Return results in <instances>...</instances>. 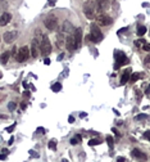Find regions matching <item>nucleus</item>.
<instances>
[{"label":"nucleus","instance_id":"1","mask_svg":"<svg viewBox=\"0 0 150 162\" xmlns=\"http://www.w3.org/2000/svg\"><path fill=\"white\" fill-rule=\"evenodd\" d=\"M99 10H98V7H96V3L92 1V0H89L83 4V13H85L86 18L87 20H94L98 14H99Z\"/></svg>","mask_w":150,"mask_h":162},{"label":"nucleus","instance_id":"2","mask_svg":"<svg viewBox=\"0 0 150 162\" xmlns=\"http://www.w3.org/2000/svg\"><path fill=\"white\" fill-rule=\"evenodd\" d=\"M86 39L87 40H91L92 43H100V41L103 40V34H101V31H100V28L96 26V24H92L91 26V32H90V35H87L86 36Z\"/></svg>","mask_w":150,"mask_h":162},{"label":"nucleus","instance_id":"3","mask_svg":"<svg viewBox=\"0 0 150 162\" xmlns=\"http://www.w3.org/2000/svg\"><path fill=\"white\" fill-rule=\"evenodd\" d=\"M40 50H41V54L44 57L49 55L51 53V44H50V40L46 36H44L42 40L40 41Z\"/></svg>","mask_w":150,"mask_h":162},{"label":"nucleus","instance_id":"4","mask_svg":"<svg viewBox=\"0 0 150 162\" xmlns=\"http://www.w3.org/2000/svg\"><path fill=\"white\" fill-rule=\"evenodd\" d=\"M44 23H45V27L49 30V31H54V30L58 27V18H56L54 14H50V16H48V17L45 18Z\"/></svg>","mask_w":150,"mask_h":162},{"label":"nucleus","instance_id":"5","mask_svg":"<svg viewBox=\"0 0 150 162\" xmlns=\"http://www.w3.org/2000/svg\"><path fill=\"white\" fill-rule=\"evenodd\" d=\"M114 58H116V64H114V68H116V70L123 64H128V58H127V57L124 55V53H122V51H116Z\"/></svg>","mask_w":150,"mask_h":162},{"label":"nucleus","instance_id":"6","mask_svg":"<svg viewBox=\"0 0 150 162\" xmlns=\"http://www.w3.org/2000/svg\"><path fill=\"white\" fill-rule=\"evenodd\" d=\"M30 55V49L28 46H22V48L18 50V54L15 55V61L17 62H24L28 59Z\"/></svg>","mask_w":150,"mask_h":162},{"label":"nucleus","instance_id":"7","mask_svg":"<svg viewBox=\"0 0 150 162\" xmlns=\"http://www.w3.org/2000/svg\"><path fill=\"white\" fill-rule=\"evenodd\" d=\"M95 18H96V23L100 24V26H109L112 23V18L107 14H103V13L98 14Z\"/></svg>","mask_w":150,"mask_h":162},{"label":"nucleus","instance_id":"8","mask_svg":"<svg viewBox=\"0 0 150 162\" xmlns=\"http://www.w3.org/2000/svg\"><path fill=\"white\" fill-rule=\"evenodd\" d=\"M18 37V31H15V30H13V31H8L4 34V36H3V39L7 44H12L14 43V40H17Z\"/></svg>","mask_w":150,"mask_h":162},{"label":"nucleus","instance_id":"9","mask_svg":"<svg viewBox=\"0 0 150 162\" xmlns=\"http://www.w3.org/2000/svg\"><path fill=\"white\" fill-rule=\"evenodd\" d=\"M73 39H75V44H76V49H78L81 46L82 43V28H76L75 30V35H73Z\"/></svg>","mask_w":150,"mask_h":162},{"label":"nucleus","instance_id":"10","mask_svg":"<svg viewBox=\"0 0 150 162\" xmlns=\"http://www.w3.org/2000/svg\"><path fill=\"white\" fill-rule=\"evenodd\" d=\"M131 154H132V157H133V158H136V160H139V161H146V156L144 154V153L141 152L140 149H137V148L132 149Z\"/></svg>","mask_w":150,"mask_h":162},{"label":"nucleus","instance_id":"11","mask_svg":"<svg viewBox=\"0 0 150 162\" xmlns=\"http://www.w3.org/2000/svg\"><path fill=\"white\" fill-rule=\"evenodd\" d=\"M39 41H37L36 39H34L32 40V43H31V55L34 57V58H37V55H39Z\"/></svg>","mask_w":150,"mask_h":162},{"label":"nucleus","instance_id":"12","mask_svg":"<svg viewBox=\"0 0 150 162\" xmlns=\"http://www.w3.org/2000/svg\"><path fill=\"white\" fill-rule=\"evenodd\" d=\"M65 45H67L68 50H75L76 49V44H75V39H73V35L65 37Z\"/></svg>","mask_w":150,"mask_h":162},{"label":"nucleus","instance_id":"13","mask_svg":"<svg viewBox=\"0 0 150 162\" xmlns=\"http://www.w3.org/2000/svg\"><path fill=\"white\" fill-rule=\"evenodd\" d=\"M131 68H127V70L123 71V73H122V77H121V82L119 84L121 85H126L127 81H130V76H131Z\"/></svg>","mask_w":150,"mask_h":162},{"label":"nucleus","instance_id":"14","mask_svg":"<svg viewBox=\"0 0 150 162\" xmlns=\"http://www.w3.org/2000/svg\"><path fill=\"white\" fill-rule=\"evenodd\" d=\"M12 20V14L10 13H3V16L0 17V26H7Z\"/></svg>","mask_w":150,"mask_h":162},{"label":"nucleus","instance_id":"15","mask_svg":"<svg viewBox=\"0 0 150 162\" xmlns=\"http://www.w3.org/2000/svg\"><path fill=\"white\" fill-rule=\"evenodd\" d=\"M96 7H98V10H99V14H100V10H107V9H108V3H107V0H98Z\"/></svg>","mask_w":150,"mask_h":162},{"label":"nucleus","instance_id":"16","mask_svg":"<svg viewBox=\"0 0 150 162\" xmlns=\"http://www.w3.org/2000/svg\"><path fill=\"white\" fill-rule=\"evenodd\" d=\"M62 30H63L64 32H72L75 28H73V24L71 23L69 21H64V22H63V27H62Z\"/></svg>","mask_w":150,"mask_h":162},{"label":"nucleus","instance_id":"17","mask_svg":"<svg viewBox=\"0 0 150 162\" xmlns=\"http://www.w3.org/2000/svg\"><path fill=\"white\" fill-rule=\"evenodd\" d=\"M9 57H10L9 51H4V53L0 55V63H1V64H7V62L9 61Z\"/></svg>","mask_w":150,"mask_h":162},{"label":"nucleus","instance_id":"18","mask_svg":"<svg viewBox=\"0 0 150 162\" xmlns=\"http://www.w3.org/2000/svg\"><path fill=\"white\" fill-rule=\"evenodd\" d=\"M142 73H139V72H135V73H131V76H130V81L131 82H136L139 80V79H141L142 77Z\"/></svg>","mask_w":150,"mask_h":162},{"label":"nucleus","instance_id":"19","mask_svg":"<svg viewBox=\"0 0 150 162\" xmlns=\"http://www.w3.org/2000/svg\"><path fill=\"white\" fill-rule=\"evenodd\" d=\"M136 32H137L139 36H144V35L146 34V27H145V26H141V24H139V26H137V31H136Z\"/></svg>","mask_w":150,"mask_h":162},{"label":"nucleus","instance_id":"20","mask_svg":"<svg viewBox=\"0 0 150 162\" xmlns=\"http://www.w3.org/2000/svg\"><path fill=\"white\" fill-rule=\"evenodd\" d=\"M51 90H53L54 93L60 91V90H62V84H60V82H55V84H53V85H51Z\"/></svg>","mask_w":150,"mask_h":162},{"label":"nucleus","instance_id":"21","mask_svg":"<svg viewBox=\"0 0 150 162\" xmlns=\"http://www.w3.org/2000/svg\"><path fill=\"white\" fill-rule=\"evenodd\" d=\"M48 147H49V149H51V150H56V140L55 139H51V140L48 143Z\"/></svg>","mask_w":150,"mask_h":162},{"label":"nucleus","instance_id":"22","mask_svg":"<svg viewBox=\"0 0 150 162\" xmlns=\"http://www.w3.org/2000/svg\"><path fill=\"white\" fill-rule=\"evenodd\" d=\"M81 139H82V136H81V135H76L75 138H72V139H71V144H72V145L78 144V143L81 142Z\"/></svg>","mask_w":150,"mask_h":162},{"label":"nucleus","instance_id":"23","mask_svg":"<svg viewBox=\"0 0 150 162\" xmlns=\"http://www.w3.org/2000/svg\"><path fill=\"white\" fill-rule=\"evenodd\" d=\"M100 139L99 138H95V139H90L89 140V145L90 147H94V145H98V144H100Z\"/></svg>","mask_w":150,"mask_h":162},{"label":"nucleus","instance_id":"24","mask_svg":"<svg viewBox=\"0 0 150 162\" xmlns=\"http://www.w3.org/2000/svg\"><path fill=\"white\" fill-rule=\"evenodd\" d=\"M105 140H107V143H108V145L110 148H113L114 147V140H113V138H112L110 135H107V138H105Z\"/></svg>","mask_w":150,"mask_h":162},{"label":"nucleus","instance_id":"25","mask_svg":"<svg viewBox=\"0 0 150 162\" xmlns=\"http://www.w3.org/2000/svg\"><path fill=\"white\" fill-rule=\"evenodd\" d=\"M15 108H17V103H15V102H9V103H8V109H9V111H14Z\"/></svg>","mask_w":150,"mask_h":162},{"label":"nucleus","instance_id":"26","mask_svg":"<svg viewBox=\"0 0 150 162\" xmlns=\"http://www.w3.org/2000/svg\"><path fill=\"white\" fill-rule=\"evenodd\" d=\"M63 41H64V37H63V35H58V40H56V45L58 46H62L63 45Z\"/></svg>","mask_w":150,"mask_h":162},{"label":"nucleus","instance_id":"27","mask_svg":"<svg viewBox=\"0 0 150 162\" xmlns=\"http://www.w3.org/2000/svg\"><path fill=\"white\" fill-rule=\"evenodd\" d=\"M136 46H144L146 44V41L144 40V39H139V40H136Z\"/></svg>","mask_w":150,"mask_h":162},{"label":"nucleus","instance_id":"28","mask_svg":"<svg viewBox=\"0 0 150 162\" xmlns=\"http://www.w3.org/2000/svg\"><path fill=\"white\" fill-rule=\"evenodd\" d=\"M144 66H145L146 68H150V55H148L145 58V61H144Z\"/></svg>","mask_w":150,"mask_h":162},{"label":"nucleus","instance_id":"29","mask_svg":"<svg viewBox=\"0 0 150 162\" xmlns=\"http://www.w3.org/2000/svg\"><path fill=\"white\" fill-rule=\"evenodd\" d=\"M149 119V116L148 115H139V116H136V120H148Z\"/></svg>","mask_w":150,"mask_h":162},{"label":"nucleus","instance_id":"30","mask_svg":"<svg viewBox=\"0 0 150 162\" xmlns=\"http://www.w3.org/2000/svg\"><path fill=\"white\" fill-rule=\"evenodd\" d=\"M144 138L148 139V140H150V130H148V131H145V133H144Z\"/></svg>","mask_w":150,"mask_h":162},{"label":"nucleus","instance_id":"31","mask_svg":"<svg viewBox=\"0 0 150 162\" xmlns=\"http://www.w3.org/2000/svg\"><path fill=\"white\" fill-rule=\"evenodd\" d=\"M142 49H144V50H145V51H150V44H148V43H146L145 45L142 46Z\"/></svg>","mask_w":150,"mask_h":162},{"label":"nucleus","instance_id":"32","mask_svg":"<svg viewBox=\"0 0 150 162\" xmlns=\"http://www.w3.org/2000/svg\"><path fill=\"white\" fill-rule=\"evenodd\" d=\"M14 129H15V123H13L12 126H9V127L7 129V131H8V133H12V131L14 130Z\"/></svg>","mask_w":150,"mask_h":162},{"label":"nucleus","instance_id":"33","mask_svg":"<svg viewBox=\"0 0 150 162\" xmlns=\"http://www.w3.org/2000/svg\"><path fill=\"white\" fill-rule=\"evenodd\" d=\"M136 97H137V100L141 99V97H142V94L140 93V90H136Z\"/></svg>","mask_w":150,"mask_h":162},{"label":"nucleus","instance_id":"34","mask_svg":"<svg viewBox=\"0 0 150 162\" xmlns=\"http://www.w3.org/2000/svg\"><path fill=\"white\" fill-rule=\"evenodd\" d=\"M68 122H69V123H73V122H75V117H73V116H69V117H68Z\"/></svg>","mask_w":150,"mask_h":162},{"label":"nucleus","instance_id":"35","mask_svg":"<svg viewBox=\"0 0 150 162\" xmlns=\"http://www.w3.org/2000/svg\"><path fill=\"white\" fill-rule=\"evenodd\" d=\"M37 133H40V134H45V129H44V127H39V129H37Z\"/></svg>","mask_w":150,"mask_h":162},{"label":"nucleus","instance_id":"36","mask_svg":"<svg viewBox=\"0 0 150 162\" xmlns=\"http://www.w3.org/2000/svg\"><path fill=\"white\" fill-rule=\"evenodd\" d=\"M117 162H126V158L124 157H118L117 158Z\"/></svg>","mask_w":150,"mask_h":162},{"label":"nucleus","instance_id":"37","mask_svg":"<svg viewBox=\"0 0 150 162\" xmlns=\"http://www.w3.org/2000/svg\"><path fill=\"white\" fill-rule=\"evenodd\" d=\"M28 153H31V156H32V157H39V156L36 154V152H35V150H30Z\"/></svg>","mask_w":150,"mask_h":162},{"label":"nucleus","instance_id":"38","mask_svg":"<svg viewBox=\"0 0 150 162\" xmlns=\"http://www.w3.org/2000/svg\"><path fill=\"white\" fill-rule=\"evenodd\" d=\"M23 95H24L26 98H30V91H28V90H26V91L23 93Z\"/></svg>","mask_w":150,"mask_h":162},{"label":"nucleus","instance_id":"39","mask_svg":"<svg viewBox=\"0 0 150 162\" xmlns=\"http://www.w3.org/2000/svg\"><path fill=\"white\" fill-rule=\"evenodd\" d=\"M55 3H56V0H49V5H51V7H53Z\"/></svg>","mask_w":150,"mask_h":162},{"label":"nucleus","instance_id":"40","mask_svg":"<svg viewBox=\"0 0 150 162\" xmlns=\"http://www.w3.org/2000/svg\"><path fill=\"white\" fill-rule=\"evenodd\" d=\"M44 63H45V64H50V59L45 58V59H44Z\"/></svg>","mask_w":150,"mask_h":162},{"label":"nucleus","instance_id":"41","mask_svg":"<svg viewBox=\"0 0 150 162\" xmlns=\"http://www.w3.org/2000/svg\"><path fill=\"white\" fill-rule=\"evenodd\" d=\"M112 131H113V133H116V135H117V136H119V133L117 131V129H116V127H113V129H112Z\"/></svg>","mask_w":150,"mask_h":162},{"label":"nucleus","instance_id":"42","mask_svg":"<svg viewBox=\"0 0 150 162\" xmlns=\"http://www.w3.org/2000/svg\"><path fill=\"white\" fill-rule=\"evenodd\" d=\"M13 142H14V138L12 136V138L9 139V143H8V144H9V145H12V144H13Z\"/></svg>","mask_w":150,"mask_h":162},{"label":"nucleus","instance_id":"43","mask_svg":"<svg viewBox=\"0 0 150 162\" xmlns=\"http://www.w3.org/2000/svg\"><path fill=\"white\" fill-rule=\"evenodd\" d=\"M1 152H3V153H4V154H5V156H7V154H8V153H9V150H8V149H3V150H1Z\"/></svg>","mask_w":150,"mask_h":162},{"label":"nucleus","instance_id":"44","mask_svg":"<svg viewBox=\"0 0 150 162\" xmlns=\"http://www.w3.org/2000/svg\"><path fill=\"white\" fill-rule=\"evenodd\" d=\"M126 27H123V28H121V30H119V31H118V34H121V32H124V31H126Z\"/></svg>","mask_w":150,"mask_h":162},{"label":"nucleus","instance_id":"45","mask_svg":"<svg viewBox=\"0 0 150 162\" xmlns=\"http://www.w3.org/2000/svg\"><path fill=\"white\" fill-rule=\"evenodd\" d=\"M63 57H64V54L62 53L60 55H58V61H60V59H63Z\"/></svg>","mask_w":150,"mask_h":162},{"label":"nucleus","instance_id":"46","mask_svg":"<svg viewBox=\"0 0 150 162\" xmlns=\"http://www.w3.org/2000/svg\"><path fill=\"white\" fill-rule=\"evenodd\" d=\"M21 108H22V109H24V108H26V103H24V102L21 104Z\"/></svg>","mask_w":150,"mask_h":162},{"label":"nucleus","instance_id":"47","mask_svg":"<svg viewBox=\"0 0 150 162\" xmlns=\"http://www.w3.org/2000/svg\"><path fill=\"white\" fill-rule=\"evenodd\" d=\"M13 54H14V55H17V48H13Z\"/></svg>","mask_w":150,"mask_h":162},{"label":"nucleus","instance_id":"48","mask_svg":"<svg viewBox=\"0 0 150 162\" xmlns=\"http://www.w3.org/2000/svg\"><path fill=\"white\" fill-rule=\"evenodd\" d=\"M146 94H150V85H149V86H148V89H146Z\"/></svg>","mask_w":150,"mask_h":162},{"label":"nucleus","instance_id":"49","mask_svg":"<svg viewBox=\"0 0 150 162\" xmlns=\"http://www.w3.org/2000/svg\"><path fill=\"white\" fill-rule=\"evenodd\" d=\"M23 86H24V87H26V89H27V87H28V84H27L26 81H23Z\"/></svg>","mask_w":150,"mask_h":162},{"label":"nucleus","instance_id":"50","mask_svg":"<svg viewBox=\"0 0 150 162\" xmlns=\"http://www.w3.org/2000/svg\"><path fill=\"white\" fill-rule=\"evenodd\" d=\"M5 158V154H0V160H4Z\"/></svg>","mask_w":150,"mask_h":162},{"label":"nucleus","instance_id":"51","mask_svg":"<svg viewBox=\"0 0 150 162\" xmlns=\"http://www.w3.org/2000/svg\"><path fill=\"white\" fill-rule=\"evenodd\" d=\"M62 162H68V161L65 160V158H63V160H62Z\"/></svg>","mask_w":150,"mask_h":162},{"label":"nucleus","instance_id":"52","mask_svg":"<svg viewBox=\"0 0 150 162\" xmlns=\"http://www.w3.org/2000/svg\"><path fill=\"white\" fill-rule=\"evenodd\" d=\"M0 90H3V87H1V86H0Z\"/></svg>","mask_w":150,"mask_h":162}]
</instances>
